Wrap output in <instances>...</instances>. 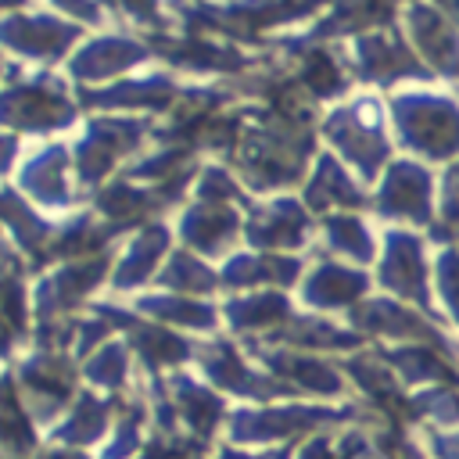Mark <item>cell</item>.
<instances>
[{
    "mask_svg": "<svg viewBox=\"0 0 459 459\" xmlns=\"http://www.w3.org/2000/svg\"><path fill=\"white\" fill-rule=\"evenodd\" d=\"M4 158H7V147H4V143H0V165H4Z\"/></svg>",
    "mask_w": 459,
    "mask_h": 459,
    "instance_id": "obj_1",
    "label": "cell"
}]
</instances>
